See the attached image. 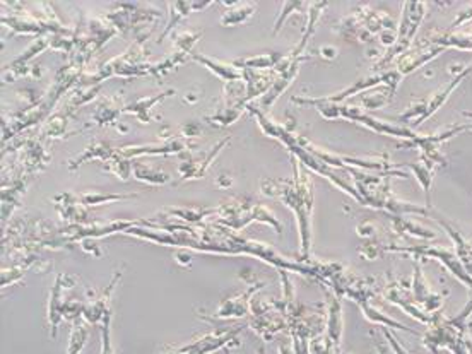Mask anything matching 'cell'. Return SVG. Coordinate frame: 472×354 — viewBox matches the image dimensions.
I'll return each mask as SVG.
<instances>
[{
  "label": "cell",
  "instance_id": "1",
  "mask_svg": "<svg viewBox=\"0 0 472 354\" xmlns=\"http://www.w3.org/2000/svg\"><path fill=\"white\" fill-rule=\"evenodd\" d=\"M242 332V329H230V330H214V332L201 336L199 339L190 341L189 344L180 346V348H173L171 351L163 354H211L225 349L230 344H238L236 342V336Z\"/></svg>",
  "mask_w": 472,
  "mask_h": 354
},
{
  "label": "cell",
  "instance_id": "2",
  "mask_svg": "<svg viewBox=\"0 0 472 354\" xmlns=\"http://www.w3.org/2000/svg\"><path fill=\"white\" fill-rule=\"evenodd\" d=\"M194 144L187 142L185 139H166L163 142H151V144H135V146H122L117 149L122 156L134 159L141 156H171V154H185L190 151Z\"/></svg>",
  "mask_w": 472,
  "mask_h": 354
},
{
  "label": "cell",
  "instance_id": "3",
  "mask_svg": "<svg viewBox=\"0 0 472 354\" xmlns=\"http://www.w3.org/2000/svg\"><path fill=\"white\" fill-rule=\"evenodd\" d=\"M51 111L50 103L46 101V98H43L42 101H38L33 106H27L23 111H18V113L12 115L11 118L4 120L2 123V134H4V141L6 139L14 137L23 130L30 129V127H35L36 123L43 122L48 117V113Z\"/></svg>",
  "mask_w": 472,
  "mask_h": 354
},
{
  "label": "cell",
  "instance_id": "4",
  "mask_svg": "<svg viewBox=\"0 0 472 354\" xmlns=\"http://www.w3.org/2000/svg\"><path fill=\"white\" fill-rule=\"evenodd\" d=\"M230 141L231 137L223 139V141H219L213 149L206 151V153H202L201 156H185V161L180 163L178 166L180 180L183 182V180H197V178H204V175H206V171L209 170V166L213 165L216 156L221 153L223 147H226Z\"/></svg>",
  "mask_w": 472,
  "mask_h": 354
},
{
  "label": "cell",
  "instance_id": "5",
  "mask_svg": "<svg viewBox=\"0 0 472 354\" xmlns=\"http://www.w3.org/2000/svg\"><path fill=\"white\" fill-rule=\"evenodd\" d=\"M263 284H250L243 293L235 294V296L226 298L219 303L218 310L213 313V318H219V320H228V318H240L245 317L248 313V308H250V301H251V294L255 291H259Z\"/></svg>",
  "mask_w": 472,
  "mask_h": 354
},
{
  "label": "cell",
  "instance_id": "6",
  "mask_svg": "<svg viewBox=\"0 0 472 354\" xmlns=\"http://www.w3.org/2000/svg\"><path fill=\"white\" fill-rule=\"evenodd\" d=\"M72 282H74V277L57 276L54 288L50 291V300H48V324H50L51 339L57 337L58 325L63 318V305H66V301L62 300V293L66 288H72Z\"/></svg>",
  "mask_w": 472,
  "mask_h": 354
},
{
  "label": "cell",
  "instance_id": "7",
  "mask_svg": "<svg viewBox=\"0 0 472 354\" xmlns=\"http://www.w3.org/2000/svg\"><path fill=\"white\" fill-rule=\"evenodd\" d=\"M423 4H416V2H409L404 6V14H402V25H401V31H399L397 42L394 45V53L390 55V58L394 57L397 51H401L402 49H406L407 45L413 39L416 30H418L419 21L423 18Z\"/></svg>",
  "mask_w": 472,
  "mask_h": 354
},
{
  "label": "cell",
  "instance_id": "8",
  "mask_svg": "<svg viewBox=\"0 0 472 354\" xmlns=\"http://www.w3.org/2000/svg\"><path fill=\"white\" fill-rule=\"evenodd\" d=\"M120 277H122V272L118 270V272H115L113 279L110 281V284H108V288L103 291L101 296H99L98 300L91 301L89 305H86V308H84V313H82V318L86 320V324L101 325L103 320H105L106 317L111 315V310H110L111 293H113L115 284H118Z\"/></svg>",
  "mask_w": 472,
  "mask_h": 354
},
{
  "label": "cell",
  "instance_id": "9",
  "mask_svg": "<svg viewBox=\"0 0 472 354\" xmlns=\"http://www.w3.org/2000/svg\"><path fill=\"white\" fill-rule=\"evenodd\" d=\"M115 154H117V149H113L110 142L94 139L91 144L86 146V149H84L81 154H77V156L67 161V168H69L70 171L79 170L82 165L94 161V159H99V161L106 163V161H110Z\"/></svg>",
  "mask_w": 472,
  "mask_h": 354
},
{
  "label": "cell",
  "instance_id": "10",
  "mask_svg": "<svg viewBox=\"0 0 472 354\" xmlns=\"http://www.w3.org/2000/svg\"><path fill=\"white\" fill-rule=\"evenodd\" d=\"M243 82H245V101L247 105L251 99L269 93L274 84L278 72H259V70H242Z\"/></svg>",
  "mask_w": 472,
  "mask_h": 354
},
{
  "label": "cell",
  "instance_id": "11",
  "mask_svg": "<svg viewBox=\"0 0 472 354\" xmlns=\"http://www.w3.org/2000/svg\"><path fill=\"white\" fill-rule=\"evenodd\" d=\"M125 105L122 103V98L117 96H105L101 98V101L98 103V106L94 108L93 117H91L89 125L96 127H110L115 125L120 113H123Z\"/></svg>",
  "mask_w": 472,
  "mask_h": 354
},
{
  "label": "cell",
  "instance_id": "12",
  "mask_svg": "<svg viewBox=\"0 0 472 354\" xmlns=\"http://www.w3.org/2000/svg\"><path fill=\"white\" fill-rule=\"evenodd\" d=\"M213 4L214 2H192V0H182V2H168L166 6H168V9H170V21H168V25H166L165 30H163V33L159 34L158 43H161L163 39H165L168 34L171 33V30H175L178 23H182V19H185L190 13H194V11L206 9V7L213 6Z\"/></svg>",
  "mask_w": 472,
  "mask_h": 354
},
{
  "label": "cell",
  "instance_id": "13",
  "mask_svg": "<svg viewBox=\"0 0 472 354\" xmlns=\"http://www.w3.org/2000/svg\"><path fill=\"white\" fill-rule=\"evenodd\" d=\"M190 58L192 61L201 63V65L206 67V69H209L211 72H213L214 75H218V77L221 79V81H225L226 84L228 82L243 81V72L238 69V67H235L233 63H226L223 61H218V58H211V57H206V55L194 53V51H192Z\"/></svg>",
  "mask_w": 472,
  "mask_h": 354
},
{
  "label": "cell",
  "instance_id": "14",
  "mask_svg": "<svg viewBox=\"0 0 472 354\" xmlns=\"http://www.w3.org/2000/svg\"><path fill=\"white\" fill-rule=\"evenodd\" d=\"M173 94H175V89H168V91H163V93L153 94V96L137 98L132 103H129V105H125L123 113L132 115V117L137 118L141 123H151V120H153V117H151V108H153L156 103L163 101L165 98L173 96Z\"/></svg>",
  "mask_w": 472,
  "mask_h": 354
},
{
  "label": "cell",
  "instance_id": "15",
  "mask_svg": "<svg viewBox=\"0 0 472 354\" xmlns=\"http://www.w3.org/2000/svg\"><path fill=\"white\" fill-rule=\"evenodd\" d=\"M223 6L226 7V11L223 13L221 19V26H238V25H245L248 19L255 14V9H257V4L254 2H225Z\"/></svg>",
  "mask_w": 472,
  "mask_h": 354
},
{
  "label": "cell",
  "instance_id": "16",
  "mask_svg": "<svg viewBox=\"0 0 472 354\" xmlns=\"http://www.w3.org/2000/svg\"><path fill=\"white\" fill-rule=\"evenodd\" d=\"M284 58L282 53L271 51V53L251 55V57H240L233 62L235 67L240 70H262V69H275Z\"/></svg>",
  "mask_w": 472,
  "mask_h": 354
},
{
  "label": "cell",
  "instance_id": "17",
  "mask_svg": "<svg viewBox=\"0 0 472 354\" xmlns=\"http://www.w3.org/2000/svg\"><path fill=\"white\" fill-rule=\"evenodd\" d=\"M245 110V103H230L223 99V105L211 117H206V122H209L214 127H230L242 117V113Z\"/></svg>",
  "mask_w": 472,
  "mask_h": 354
},
{
  "label": "cell",
  "instance_id": "18",
  "mask_svg": "<svg viewBox=\"0 0 472 354\" xmlns=\"http://www.w3.org/2000/svg\"><path fill=\"white\" fill-rule=\"evenodd\" d=\"M48 161H50V156L45 153V147H43L42 142L36 141V139H30L24 144L23 163L26 171L33 173V171L43 170L48 165Z\"/></svg>",
  "mask_w": 472,
  "mask_h": 354
},
{
  "label": "cell",
  "instance_id": "19",
  "mask_svg": "<svg viewBox=\"0 0 472 354\" xmlns=\"http://www.w3.org/2000/svg\"><path fill=\"white\" fill-rule=\"evenodd\" d=\"M57 201H58L57 208L66 220L79 222V225H87V222H89V216H87L86 210L82 209V204L79 202L77 196H74V194H63V196H60Z\"/></svg>",
  "mask_w": 472,
  "mask_h": 354
},
{
  "label": "cell",
  "instance_id": "20",
  "mask_svg": "<svg viewBox=\"0 0 472 354\" xmlns=\"http://www.w3.org/2000/svg\"><path fill=\"white\" fill-rule=\"evenodd\" d=\"M132 173H134V177L137 178L139 182H144V184L147 185H166L168 182H170V175L165 173V171L161 170H156L153 166L149 165H144V163H134V166H132Z\"/></svg>",
  "mask_w": 472,
  "mask_h": 354
},
{
  "label": "cell",
  "instance_id": "21",
  "mask_svg": "<svg viewBox=\"0 0 472 354\" xmlns=\"http://www.w3.org/2000/svg\"><path fill=\"white\" fill-rule=\"evenodd\" d=\"M50 37H51V34H46V37H39V38H36L35 42L31 43V45L27 46V49L24 50L21 55H19L18 58H14V61H12V62L9 63V67H21V65H26L27 62L33 61V58L36 57V55L43 53V51H45V50H50Z\"/></svg>",
  "mask_w": 472,
  "mask_h": 354
},
{
  "label": "cell",
  "instance_id": "22",
  "mask_svg": "<svg viewBox=\"0 0 472 354\" xmlns=\"http://www.w3.org/2000/svg\"><path fill=\"white\" fill-rule=\"evenodd\" d=\"M69 111H63V113H57L50 118L43 127L42 135L50 139H58L62 137L63 134L67 132V125H69V118H70Z\"/></svg>",
  "mask_w": 472,
  "mask_h": 354
},
{
  "label": "cell",
  "instance_id": "23",
  "mask_svg": "<svg viewBox=\"0 0 472 354\" xmlns=\"http://www.w3.org/2000/svg\"><path fill=\"white\" fill-rule=\"evenodd\" d=\"M189 57L190 55L180 53V51H173V53H170L168 57L163 58V61H159L158 63H153V75L154 77H163V75H166L168 72L177 69L178 65H182V63L185 62Z\"/></svg>",
  "mask_w": 472,
  "mask_h": 354
},
{
  "label": "cell",
  "instance_id": "24",
  "mask_svg": "<svg viewBox=\"0 0 472 354\" xmlns=\"http://www.w3.org/2000/svg\"><path fill=\"white\" fill-rule=\"evenodd\" d=\"M99 91H101V86H81V89L75 91L74 94H72L69 103H67V110L69 113H72V110L74 108H79V106L86 105V103L93 101V99L98 96Z\"/></svg>",
  "mask_w": 472,
  "mask_h": 354
},
{
  "label": "cell",
  "instance_id": "25",
  "mask_svg": "<svg viewBox=\"0 0 472 354\" xmlns=\"http://www.w3.org/2000/svg\"><path fill=\"white\" fill-rule=\"evenodd\" d=\"M202 38V31H192V30H185L180 31L173 37L175 39V51H180V53L185 55H192V49H194L195 43Z\"/></svg>",
  "mask_w": 472,
  "mask_h": 354
},
{
  "label": "cell",
  "instance_id": "26",
  "mask_svg": "<svg viewBox=\"0 0 472 354\" xmlns=\"http://www.w3.org/2000/svg\"><path fill=\"white\" fill-rule=\"evenodd\" d=\"M87 337H89V329H87L84 324H81V322H75L70 332L67 354H81L84 346H86Z\"/></svg>",
  "mask_w": 472,
  "mask_h": 354
},
{
  "label": "cell",
  "instance_id": "27",
  "mask_svg": "<svg viewBox=\"0 0 472 354\" xmlns=\"http://www.w3.org/2000/svg\"><path fill=\"white\" fill-rule=\"evenodd\" d=\"M132 166H134V163H132L129 158L122 156V154L117 153L113 158L110 159V161H106L105 170L110 171V173L117 175V177L122 182H127V180H129V177H130Z\"/></svg>",
  "mask_w": 472,
  "mask_h": 354
},
{
  "label": "cell",
  "instance_id": "28",
  "mask_svg": "<svg viewBox=\"0 0 472 354\" xmlns=\"http://www.w3.org/2000/svg\"><path fill=\"white\" fill-rule=\"evenodd\" d=\"M218 213V209H204V208H175V209H168V214L170 216L180 217V220L187 221V222H201L207 214H214Z\"/></svg>",
  "mask_w": 472,
  "mask_h": 354
},
{
  "label": "cell",
  "instance_id": "29",
  "mask_svg": "<svg viewBox=\"0 0 472 354\" xmlns=\"http://www.w3.org/2000/svg\"><path fill=\"white\" fill-rule=\"evenodd\" d=\"M135 197V194H129V196H115V194H108V196H103V194H96V192H86V194H79L77 198L82 206H98V204H110V202L115 201H125V198Z\"/></svg>",
  "mask_w": 472,
  "mask_h": 354
},
{
  "label": "cell",
  "instance_id": "30",
  "mask_svg": "<svg viewBox=\"0 0 472 354\" xmlns=\"http://www.w3.org/2000/svg\"><path fill=\"white\" fill-rule=\"evenodd\" d=\"M342 334V318H341V306L334 303L330 308V320H329V337L334 344H339Z\"/></svg>",
  "mask_w": 472,
  "mask_h": 354
},
{
  "label": "cell",
  "instance_id": "31",
  "mask_svg": "<svg viewBox=\"0 0 472 354\" xmlns=\"http://www.w3.org/2000/svg\"><path fill=\"white\" fill-rule=\"evenodd\" d=\"M392 94H394V91L392 89H387V91H378L377 94H371L368 93L363 96V105L366 106V108H382L383 105H387V103L392 99Z\"/></svg>",
  "mask_w": 472,
  "mask_h": 354
},
{
  "label": "cell",
  "instance_id": "32",
  "mask_svg": "<svg viewBox=\"0 0 472 354\" xmlns=\"http://www.w3.org/2000/svg\"><path fill=\"white\" fill-rule=\"evenodd\" d=\"M110 320L111 315L106 317L103 320V324L99 325L101 327V354H115L113 344H111V337H110Z\"/></svg>",
  "mask_w": 472,
  "mask_h": 354
},
{
  "label": "cell",
  "instance_id": "33",
  "mask_svg": "<svg viewBox=\"0 0 472 354\" xmlns=\"http://www.w3.org/2000/svg\"><path fill=\"white\" fill-rule=\"evenodd\" d=\"M86 305L79 300H69L63 305V318H69V320H77V317H81L84 313Z\"/></svg>",
  "mask_w": 472,
  "mask_h": 354
},
{
  "label": "cell",
  "instance_id": "34",
  "mask_svg": "<svg viewBox=\"0 0 472 354\" xmlns=\"http://www.w3.org/2000/svg\"><path fill=\"white\" fill-rule=\"evenodd\" d=\"M303 6V2H286L284 4V9L281 11V14H279V18L275 19V25H274V33H279V30L282 27V23L286 21V18L290 14H293V11L299 9V7Z\"/></svg>",
  "mask_w": 472,
  "mask_h": 354
},
{
  "label": "cell",
  "instance_id": "35",
  "mask_svg": "<svg viewBox=\"0 0 472 354\" xmlns=\"http://www.w3.org/2000/svg\"><path fill=\"white\" fill-rule=\"evenodd\" d=\"M202 132V125L199 122H187L182 127V135L183 137H195Z\"/></svg>",
  "mask_w": 472,
  "mask_h": 354
},
{
  "label": "cell",
  "instance_id": "36",
  "mask_svg": "<svg viewBox=\"0 0 472 354\" xmlns=\"http://www.w3.org/2000/svg\"><path fill=\"white\" fill-rule=\"evenodd\" d=\"M320 53H322L323 57H327V58H335V55H337V50L332 49V46H323V49L320 50Z\"/></svg>",
  "mask_w": 472,
  "mask_h": 354
},
{
  "label": "cell",
  "instance_id": "37",
  "mask_svg": "<svg viewBox=\"0 0 472 354\" xmlns=\"http://www.w3.org/2000/svg\"><path fill=\"white\" fill-rule=\"evenodd\" d=\"M218 185H219V187H230V185H231V180H230V178H226L225 175H223V177H219Z\"/></svg>",
  "mask_w": 472,
  "mask_h": 354
},
{
  "label": "cell",
  "instance_id": "38",
  "mask_svg": "<svg viewBox=\"0 0 472 354\" xmlns=\"http://www.w3.org/2000/svg\"><path fill=\"white\" fill-rule=\"evenodd\" d=\"M226 354H231V353H230V351H226Z\"/></svg>",
  "mask_w": 472,
  "mask_h": 354
}]
</instances>
